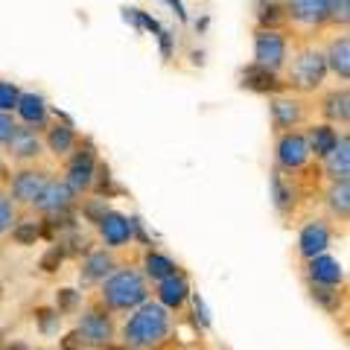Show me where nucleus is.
I'll use <instances>...</instances> for the list:
<instances>
[{"label": "nucleus", "mask_w": 350, "mask_h": 350, "mask_svg": "<svg viewBox=\"0 0 350 350\" xmlns=\"http://www.w3.org/2000/svg\"><path fill=\"white\" fill-rule=\"evenodd\" d=\"M62 260H64V245H53V248H47V254L41 257V269L47 271V275H53V271H59Z\"/></svg>", "instance_id": "32"}, {"label": "nucleus", "mask_w": 350, "mask_h": 350, "mask_svg": "<svg viewBox=\"0 0 350 350\" xmlns=\"http://www.w3.org/2000/svg\"><path fill=\"white\" fill-rule=\"evenodd\" d=\"M100 234L105 239V245H126L129 239H131V219L126 216H120V213H105L100 222Z\"/></svg>", "instance_id": "11"}, {"label": "nucleus", "mask_w": 350, "mask_h": 350, "mask_svg": "<svg viewBox=\"0 0 350 350\" xmlns=\"http://www.w3.org/2000/svg\"><path fill=\"white\" fill-rule=\"evenodd\" d=\"M243 85L251 88V91H260V94H266V91H278V76L266 70V68H260V64H251V68L243 70Z\"/></svg>", "instance_id": "19"}, {"label": "nucleus", "mask_w": 350, "mask_h": 350, "mask_svg": "<svg viewBox=\"0 0 350 350\" xmlns=\"http://www.w3.org/2000/svg\"><path fill=\"white\" fill-rule=\"evenodd\" d=\"M187 295H190V286L181 275H172L167 280H161V286H158L161 306H181L184 301H187Z\"/></svg>", "instance_id": "15"}, {"label": "nucleus", "mask_w": 350, "mask_h": 350, "mask_svg": "<svg viewBox=\"0 0 350 350\" xmlns=\"http://www.w3.org/2000/svg\"><path fill=\"white\" fill-rule=\"evenodd\" d=\"M79 304V292L76 289H59L56 295V312H70Z\"/></svg>", "instance_id": "33"}, {"label": "nucleus", "mask_w": 350, "mask_h": 350, "mask_svg": "<svg viewBox=\"0 0 350 350\" xmlns=\"http://www.w3.org/2000/svg\"><path fill=\"white\" fill-rule=\"evenodd\" d=\"M327 18L338 21V24H347V18H350V0H330Z\"/></svg>", "instance_id": "34"}, {"label": "nucleus", "mask_w": 350, "mask_h": 350, "mask_svg": "<svg viewBox=\"0 0 350 350\" xmlns=\"http://www.w3.org/2000/svg\"><path fill=\"white\" fill-rule=\"evenodd\" d=\"M12 237H15L18 245H36V239L41 237V225L38 222H21L12 231Z\"/></svg>", "instance_id": "29"}, {"label": "nucleus", "mask_w": 350, "mask_h": 350, "mask_svg": "<svg viewBox=\"0 0 350 350\" xmlns=\"http://www.w3.org/2000/svg\"><path fill=\"white\" fill-rule=\"evenodd\" d=\"M3 350H29V347H27V345H21V342H15V345H6Z\"/></svg>", "instance_id": "42"}, {"label": "nucleus", "mask_w": 350, "mask_h": 350, "mask_svg": "<svg viewBox=\"0 0 350 350\" xmlns=\"http://www.w3.org/2000/svg\"><path fill=\"white\" fill-rule=\"evenodd\" d=\"M158 36H161V50H163V56H170V53H172V38H170V32H158Z\"/></svg>", "instance_id": "41"}, {"label": "nucleus", "mask_w": 350, "mask_h": 350, "mask_svg": "<svg viewBox=\"0 0 350 350\" xmlns=\"http://www.w3.org/2000/svg\"><path fill=\"white\" fill-rule=\"evenodd\" d=\"M327 68H333L342 79L350 76V41L347 38H338L333 41L330 47V56H327Z\"/></svg>", "instance_id": "22"}, {"label": "nucleus", "mask_w": 350, "mask_h": 350, "mask_svg": "<svg viewBox=\"0 0 350 350\" xmlns=\"http://www.w3.org/2000/svg\"><path fill=\"white\" fill-rule=\"evenodd\" d=\"M280 12H283V9H280L278 0H257V18H260V24H266V27L278 24Z\"/></svg>", "instance_id": "28"}, {"label": "nucleus", "mask_w": 350, "mask_h": 350, "mask_svg": "<svg viewBox=\"0 0 350 350\" xmlns=\"http://www.w3.org/2000/svg\"><path fill=\"white\" fill-rule=\"evenodd\" d=\"M123 336H126V347H131V350L158 347L163 338L170 336V312H167V306H161V304H144L126 321Z\"/></svg>", "instance_id": "1"}, {"label": "nucleus", "mask_w": 350, "mask_h": 350, "mask_svg": "<svg viewBox=\"0 0 350 350\" xmlns=\"http://www.w3.org/2000/svg\"><path fill=\"white\" fill-rule=\"evenodd\" d=\"M73 146V129L70 126H56L50 129V149L56 152V155H64V152H70Z\"/></svg>", "instance_id": "26"}, {"label": "nucleus", "mask_w": 350, "mask_h": 350, "mask_svg": "<svg viewBox=\"0 0 350 350\" xmlns=\"http://www.w3.org/2000/svg\"><path fill=\"white\" fill-rule=\"evenodd\" d=\"M79 333H82V338H85L88 345L103 347V345H108L114 338V324H111V319H108L105 312L88 310L82 315V321H79Z\"/></svg>", "instance_id": "5"}, {"label": "nucleus", "mask_w": 350, "mask_h": 350, "mask_svg": "<svg viewBox=\"0 0 350 350\" xmlns=\"http://www.w3.org/2000/svg\"><path fill=\"white\" fill-rule=\"evenodd\" d=\"M64 254H91V243L82 237H73L70 239V248H64Z\"/></svg>", "instance_id": "38"}, {"label": "nucleus", "mask_w": 350, "mask_h": 350, "mask_svg": "<svg viewBox=\"0 0 350 350\" xmlns=\"http://www.w3.org/2000/svg\"><path fill=\"white\" fill-rule=\"evenodd\" d=\"M330 0H286V12L295 24L301 27H319L327 21Z\"/></svg>", "instance_id": "6"}, {"label": "nucleus", "mask_w": 350, "mask_h": 350, "mask_svg": "<svg viewBox=\"0 0 350 350\" xmlns=\"http://www.w3.org/2000/svg\"><path fill=\"white\" fill-rule=\"evenodd\" d=\"M271 190H275V204L280 207V211H286V207L292 204V190H286V184H283V175L280 172L271 175Z\"/></svg>", "instance_id": "30"}, {"label": "nucleus", "mask_w": 350, "mask_h": 350, "mask_svg": "<svg viewBox=\"0 0 350 350\" xmlns=\"http://www.w3.org/2000/svg\"><path fill=\"white\" fill-rule=\"evenodd\" d=\"M146 280L135 269H120L103 280V301L111 310H131L146 301Z\"/></svg>", "instance_id": "2"}, {"label": "nucleus", "mask_w": 350, "mask_h": 350, "mask_svg": "<svg viewBox=\"0 0 350 350\" xmlns=\"http://www.w3.org/2000/svg\"><path fill=\"white\" fill-rule=\"evenodd\" d=\"M38 327H41V333H53L56 330V324L62 321V315L56 312V310H38Z\"/></svg>", "instance_id": "35"}, {"label": "nucleus", "mask_w": 350, "mask_h": 350, "mask_svg": "<svg viewBox=\"0 0 350 350\" xmlns=\"http://www.w3.org/2000/svg\"><path fill=\"white\" fill-rule=\"evenodd\" d=\"M9 149H12V158H36L41 152V144L32 129H15V135L9 137Z\"/></svg>", "instance_id": "17"}, {"label": "nucleus", "mask_w": 350, "mask_h": 350, "mask_svg": "<svg viewBox=\"0 0 350 350\" xmlns=\"http://www.w3.org/2000/svg\"><path fill=\"white\" fill-rule=\"evenodd\" d=\"M327 245H330V231H327L324 222H310V225H306L304 231H301L298 248H301V254H304L306 260L321 257Z\"/></svg>", "instance_id": "10"}, {"label": "nucleus", "mask_w": 350, "mask_h": 350, "mask_svg": "<svg viewBox=\"0 0 350 350\" xmlns=\"http://www.w3.org/2000/svg\"><path fill=\"white\" fill-rule=\"evenodd\" d=\"M312 298L324 310H338V304H342V295L336 292V286H321V283H312Z\"/></svg>", "instance_id": "27"}, {"label": "nucleus", "mask_w": 350, "mask_h": 350, "mask_svg": "<svg viewBox=\"0 0 350 350\" xmlns=\"http://www.w3.org/2000/svg\"><path fill=\"white\" fill-rule=\"evenodd\" d=\"M327 73V59L319 50H304L292 68V79L298 88H319Z\"/></svg>", "instance_id": "4"}, {"label": "nucleus", "mask_w": 350, "mask_h": 350, "mask_svg": "<svg viewBox=\"0 0 350 350\" xmlns=\"http://www.w3.org/2000/svg\"><path fill=\"white\" fill-rule=\"evenodd\" d=\"M327 172H330L336 181H347V172H350V140L347 137L338 140L333 152L327 155Z\"/></svg>", "instance_id": "16"}, {"label": "nucleus", "mask_w": 350, "mask_h": 350, "mask_svg": "<svg viewBox=\"0 0 350 350\" xmlns=\"http://www.w3.org/2000/svg\"><path fill=\"white\" fill-rule=\"evenodd\" d=\"M18 100H21V91L15 85L9 82H0V111H12V108H18Z\"/></svg>", "instance_id": "31"}, {"label": "nucleus", "mask_w": 350, "mask_h": 350, "mask_svg": "<svg viewBox=\"0 0 350 350\" xmlns=\"http://www.w3.org/2000/svg\"><path fill=\"white\" fill-rule=\"evenodd\" d=\"M70 204H73V190L68 187V184H62V181H47V187L41 190V196L36 199V207L44 213H64V211H70Z\"/></svg>", "instance_id": "7"}, {"label": "nucleus", "mask_w": 350, "mask_h": 350, "mask_svg": "<svg viewBox=\"0 0 350 350\" xmlns=\"http://www.w3.org/2000/svg\"><path fill=\"white\" fill-rule=\"evenodd\" d=\"M108 275H114V257L105 254V251H91L82 266V280L96 283V280H105Z\"/></svg>", "instance_id": "14"}, {"label": "nucleus", "mask_w": 350, "mask_h": 350, "mask_svg": "<svg viewBox=\"0 0 350 350\" xmlns=\"http://www.w3.org/2000/svg\"><path fill=\"white\" fill-rule=\"evenodd\" d=\"M327 202H330L333 213L347 219V211H350V187H347V181H336L330 187V193H327Z\"/></svg>", "instance_id": "25"}, {"label": "nucleus", "mask_w": 350, "mask_h": 350, "mask_svg": "<svg viewBox=\"0 0 350 350\" xmlns=\"http://www.w3.org/2000/svg\"><path fill=\"white\" fill-rule=\"evenodd\" d=\"M254 59L260 68H266L275 73L283 59H286V41H283L280 32H271V29H260L254 36Z\"/></svg>", "instance_id": "3"}, {"label": "nucleus", "mask_w": 350, "mask_h": 350, "mask_svg": "<svg viewBox=\"0 0 350 350\" xmlns=\"http://www.w3.org/2000/svg\"><path fill=\"white\" fill-rule=\"evenodd\" d=\"M47 187V175L44 172H36V170H24L15 175L12 181V196L18 202L24 204H36V199L41 196V190Z\"/></svg>", "instance_id": "9"}, {"label": "nucleus", "mask_w": 350, "mask_h": 350, "mask_svg": "<svg viewBox=\"0 0 350 350\" xmlns=\"http://www.w3.org/2000/svg\"><path fill=\"white\" fill-rule=\"evenodd\" d=\"M3 347H6V333L0 330V350H3Z\"/></svg>", "instance_id": "43"}, {"label": "nucleus", "mask_w": 350, "mask_h": 350, "mask_svg": "<svg viewBox=\"0 0 350 350\" xmlns=\"http://www.w3.org/2000/svg\"><path fill=\"white\" fill-rule=\"evenodd\" d=\"M336 144H338V135H336L330 126H315V129H310V140H306V146H310V152H315V155L327 158L333 152Z\"/></svg>", "instance_id": "21"}, {"label": "nucleus", "mask_w": 350, "mask_h": 350, "mask_svg": "<svg viewBox=\"0 0 350 350\" xmlns=\"http://www.w3.org/2000/svg\"><path fill=\"white\" fill-rule=\"evenodd\" d=\"M310 158V146H306V137L304 135H283L280 144H278V161L280 167L286 170H298Z\"/></svg>", "instance_id": "8"}, {"label": "nucleus", "mask_w": 350, "mask_h": 350, "mask_svg": "<svg viewBox=\"0 0 350 350\" xmlns=\"http://www.w3.org/2000/svg\"><path fill=\"white\" fill-rule=\"evenodd\" d=\"M120 350H129V347H120Z\"/></svg>", "instance_id": "44"}, {"label": "nucleus", "mask_w": 350, "mask_h": 350, "mask_svg": "<svg viewBox=\"0 0 350 350\" xmlns=\"http://www.w3.org/2000/svg\"><path fill=\"white\" fill-rule=\"evenodd\" d=\"M18 111L29 126H44V120H47V105H44L38 94H21Z\"/></svg>", "instance_id": "20"}, {"label": "nucleus", "mask_w": 350, "mask_h": 350, "mask_svg": "<svg viewBox=\"0 0 350 350\" xmlns=\"http://www.w3.org/2000/svg\"><path fill=\"white\" fill-rule=\"evenodd\" d=\"M146 271H149L152 280H167V278L175 275V262L170 257L158 254V251H149L146 254Z\"/></svg>", "instance_id": "23"}, {"label": "nucleus", "mask_w": 350, "mask_h": 350, "mask_svg": "<svg viewBox=\"0 0 350 350\" xmlns=\"http://www.w3.org/2000/svg\"><path fill=\"white\" fill-rule=\"evenodd\" d=\"M94 184V152H79L73 161H70V170H68V187L70 190H88Z\"/></svg>", "instance_id": "12"}, {"label": "nucleus", "mask_w": 350, "mask_h": 350, "mask_svg": "<svg viewBox=\"0 0 350 350\" xmlns=\"http://www.w3.org/2000/svg\"><path fill=\"white\" fill-rule=\"evenodd\" d=\"M82 347H88V342L82 338L79 330H73V333H68L62 338V350H82Z\"/></svg>", "instance_id": "37"}, {"label": "nucleus", "mask_w": 350, "mask_h": 350, "mask_svg": "<svg viewBox=\"0 0 350 350\" xmlns=\"http://www.w3.org/2000/svg\"><path fill=\"white\" fill-rule=\"evenodd\" d=\"M12 219H15V213H12V204H9V199H6L3 193H0V234L9 231V225H12Z\"/></svg>", "instance_id": "36"}, {"label": "nucleus", "mask_w": 350, "mask_h": 350, "mask_svg": "<svg viewBox=\"0 0 350 350\" xmlns=\"http://www.w3.org/2000/svg\"><path fill=\"white\" fill-rule=\"evenodd\" d=\"M347 105H350L347 91H333L330 96H327V103H324V114L330 120H342V123H347V117H350Z\"/></svg>", "instance_id": "24"}, {"label": "nucleus", "mask_w": 350, "mask_h": 350, "mask_svg": "<svg viewBox=\"0 0 350 350\" xmlns=\"http://www.w3.org/2000/svg\"><path fill=\"white\" fill-rule=\"evenodd\" d=\"M15 129H18V126L12 123V117L0 111V140H9V137L15 135Z\"/></svg>", "instance_id": "39"}, {"label": "nucleus", "mask_w": 350, "mask_h": 350, "mask_svg": "<svg viewBox=\"0 0 350 350\" xmlns=\"http://www.w3.org/2000/svg\"><path fill=\"white\" fill-rule=\"evenodd\" d=\"M105 213H108V211H105V204H103V202H91V204L85 207V216L91 219V222H100Z\"/></svg>", "instance_id": "40"}, {"label": "nucleus", "mask_w": 350, "mask_h": 350, "mask_svg": "<svg viewBox=\"0 0 350 350\" xmlns=\"http://www.w3.org/2000/svg\"><path fill=\"white\" fill-rule=\"evenodd\" d=\"M304 108L295 100H275L271 103V120H275V129H292L295 123H301Z\"/></svg>", "instance_id": "18"}, {"label": "nucleus", "mask_w": 350, "mask_h": 350, "mask_svg": "<svg viewBox=\"0 0 350 350\" xmlns=\"http://www.w3.org/2000/svg\"><path fill=\"white\" fill-rule=\"evenodd\" d=\"M310 275H312V283H321V286H338L345 278L342 266L333 260V257H312L310 262Z\"/></svg>", "instance_id": "13"}]
</instances>
